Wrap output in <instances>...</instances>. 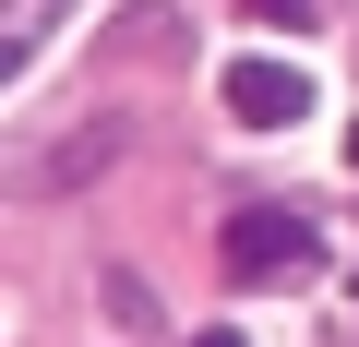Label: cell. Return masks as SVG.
<instances>
[{"mask_svg": "<svg viewBox=\"0 0 359 347\" xmlns=\"http://www.w3.org/2000/svg\"><path fill=\"white\" fill-rule=\"evenodd\" d=\"M216 264H228V287H299V275H323V228L287 216V204H240Z\"/></svg>", "mask_w": 359, "mask_h": 347, "instance_id": "1", "label": "cell"}, {"mask_svg": "<svg viewBox=\"0 0 359 347\" xmlns=\"http://www.w3.org/2000/svg\"><path fill=\"white\" fill-rule=\"evenodd\" d=\"M228 120H252V132L311 120V72L299 60H228Z\"/></svg>", "mask_w": 359, "mask_h": 347, "instance_id": "2", "label": "cell"}, {"mask_svg": "<svg viewBox=\"0 0 359 347\" xmlns=\"http://www.w3.org/2000/svg\"><path fill=\"white\" fill-rule=\"evenodd\" d=\"M108 144H120V132H96V120H84V132H72V144H60V156H48V168H36V180H84V168H96V156H108Z\"/></svg>", "mask_w": 359, "mask_h": 347, "instance_id": "3", "label": "cell"}, {"mask_svg": "<svg viewBox=\"0 0 359 347\" xmlns=\"http://www.w3.org/2000/svg\"><path fill=\"white\" fill-rule=\"evenodd\" d=\"M252 13H264V25H311V0H252Z\"/></svg>", "mask_w": 359, "mask_h": 347, "instance_id": "4", "label": "cell"}, {"mask_svg": "<svg viewBox=\"0 0 359 347\" xmlns=\"http://www.w3.org/2000/svg\"><path fill=\"white\" fill-rule=\"evenodd\" d=\"M192 347H240V335H228V323H204V335H192Z\"/></svg>", "mask_w": 359, "mask_h": 347, "instance_id": "5", "label": "cell"}, {"mask_svg": "<svg viewBox=\"0 0 359 347\" xmlns=\"http://www.w3.org/2000/svg\"><path fill=\"white\" fill-rule=\"evenodd\" d=\"M347 168H359V132H347Z\"/></svg>", "mask_w": 359, "mask_h": 347, "instance_id": "6", "label": "cell"}]
</instances>
